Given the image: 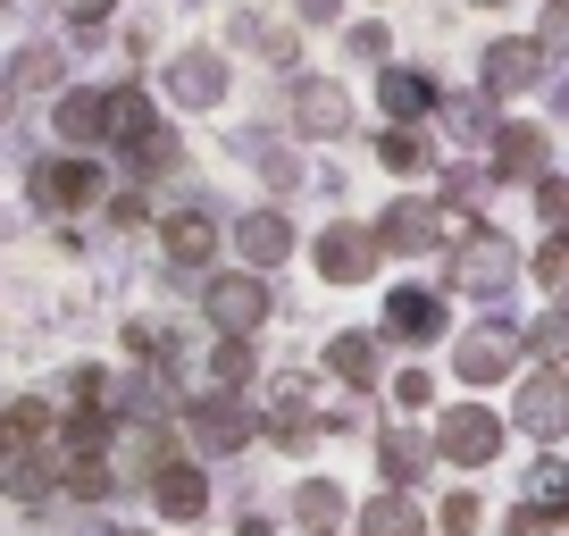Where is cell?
Masks as SVG:
<instances>
[{"instance_id": "cell-38", "label": "cell", "mask_w": 569, "mask_h": 536, "mask_svg": "<svg viewBox=\"0 0 569 536\" xmlns=\"http://www.w3.org/2000/svg\"><path fill=\"white\" fill-rule=\"evenodd\" d=\"M68 9L76 18H109V0H68Z\"/></svg>"}, {"instance_id": "cell-14", "label": "cell", "mask_w": 569, "mask_h": 536, "mask_svg": "<svg viewBox=\"0 0 569 536\" xmlns=\"http://www.w3.org/2000/svg\"><path fill=\"white\" fill-rule=\"evenodd\" d=\"M352 528L360 536H427V519H419V503H410V495H377V503H360Z\"/></svg>"}, {"instance_id": "cell-30", "label": "cell", "mask_w": 569, "mask_h": 536, "mask_svg": "<svg viewBox=\"0 0 569 536\" xmlns=\"http://www.w3.org/2000/svg\"><path fill=\"white\" fill-rule=\"evenodd\" d=\"M536 277H545L552 294H569V235H552V244L536 251Z\"/></svg>"}, {"instance_id": "cell-29", "label": "cell", "mask_w": 569, "mask_h": 536, "mask_svg": "<svg viewBox=\"0 0 569 536\" xmlns=\"http://www.w3.org/2000/svg\"><path fill=\"white\" fill-rule=\"evenodd\" d=\"M377 160H386V168H419V160H427V143L410 135V126H393V135H377Z\"/></svg>"}, {"instance_id": "cell-3", "label": "cell", "mask_w": 569, "mask_h": 536, "mask_svg": "<svg viewBox=\"0 0 569 536\" xmlns=\"http://www.w3.org/2000/svg\"><path fill=\"white\" fill-rule=\"evenodd\" d=\"M511 419L536 436V445H552V436H569V377L561 369H528V386H519Z\"/></svg>"}, {"instance_id": "cell-31", "label": "cell", "mask_w": 569, "mask_h": 536, "mask_svg": "<svg viewBox=\"0 0 569 536\" xmlns=\"http://www.w3.org/2000/svg\"><path fill=\"white\" fill-rule=\"evenodd\" d=\"M42 428H51L42 403H9V445H26V436H42Z\"/></svg>"}, {"instance_id": "cell-2", "label": "cell", "mask_w": 569, "mask_h": 536, "mask_svg": "<svg viewBox=\"0 0 569 536\" xmlns=\"http://www.w3.org/2000/svg\"><path fill=\"white\" fill-rule=\"evenodd\" d=\"M201 302H210V327H218V336H260V319H268L260 268H234V277H218Z\"/></svg>"}, {"instance_id": "cell-9", "label": "cell", "mask_w": 569, "mask_h": 536, "mask_svg": "<svg viewBox=\"0 0 569 536\" xmlns=\"http://www.w3.org/2000/svg\"><path fill=\"white\" fill-rule=\"evenodd\" d=\"M369 260H377L369 235H352V227L319 235V277H336V286H360V277H369Z\"/></svg>"}, {"instance_id": "cell-16", "label": "cell", "mask_w": 569, "mask_h": 536, "mask_svg": "<svg viewBox=\"0 0 569 536\" xmlns=\"http://www.w3.org/2000/svg\"><path fill=\"white\" fill-rule=\"evenodd\" d=\"M293 118H302L310 135H343V126H352V101H343L336 85H302L293 92Z\"/></svg>"}, {"instance_id": "cell-13", "label": "cell", "mask_w": 569, "mask_h": 536, "mask_svg": "<svg viewBox=\"0 0 569 536\" xmlns=\"http://www.w3.org/2000/svg\"><path fill=\"white\" fill-rule=\"evenodd\" d=\"M234 244H243V260H251V268H277L284 251H293V227H284L277 210H251L243 227H234Z\"/></svg>"}, {"instance_id": "cell-35", "label": "cell", "mask_w": 569, "mask_h": 536, "mask_svg": "<svg viewBox=\"0 0 569 536\" xmlns=\"http://www.w3.org/2000/svg\"><path fill=\"white\" fill-rule=\"evenodd\" d=\"M51 76H59V59H51V51H26V59H18V85H34V92H42Z\"/></svg>"}, {"instance_id": "cell-33", "label": "cell", "mask_w": 569, "mask_h": 536, "mask_svg": "<svg viewBox=\"0 0 569 536\" xmlns=\"http://www.w3.org/2000/svg\"><path fill=\"white\" fill-rule=\"evenodd\" d=\"M536 210L561 227V218H569V185H561V177H545V185H536Z\"/></svg>"}, {"instance_id": "cell-39", "label": "cell", "mask_w": 569, "mask_h": 536, "mask_svg": "<svg viewBox=\"0 0 569 536\" xmlns=\"http://www.w3.org/2000/svg\"><path fill=\"white\" fill-rule=\"evenodd\" d=\"M0 453H9V411H0Z\"/></svg>"}, {"instance_id": "cell-26", "label": "cell", "mask_w": 569, "mask_h": 536, "mask_svg": "<svg viewBox=\"0 0 569 536\" xmlns=\"http://www.w3.org/2000/svg\"><path fill=\"white\" fill-rule=\"evenodd\" d=\"M210 377H218V386H243V377H251V344H243V336H227V344L210 353Z\"/></svg>"}, {"instance_id": "cell-19", "label": "cell", "mask_w": 569, "mask_h": 536, "mask_svg": "<svg viewBox=\"0 0 569 536\" xmlns=\"http://www.w3.org/2000/svg\"><path fill=\"white\" fill-rule=\"evenodd\" d=\"M101 126H109L101 92H68V101H59V135H68V143H101Z\"/></svg>"}, {"instance_id": "cell-36", "label": "cell", "mask_w": 569, "mask_h": 536, "mask_svg": "<svg viewBox=\"0 0 569 536\" xmlns=\"http://www.w3.org/2000/svg\"><path fill=\"white\" fill-rule=\"evenodd\" d=\"M511 536H552V512H545V503H519V512H511Z\"/></svg>"}, {"instance_id": "cell-25", "label": "cell", "mask_w": 569, "mask_h": 536, "mask_svg": "<svg viewBox=\"0 0 569 536\" xmlns=\"http://www.w3.org/2000/svg\"><path fill=\"white\" fill-rule=\"evenodd\" d=\"M9 495H18V503H42V495H51V461L18 453V461H9Z\"/></svg>"}, {"instance_id": "cell-21", "label": "cell", "mask_w": 569, "mask_h": 536, "mask_svg": "<svg viewBox=\"0 0 569 536\" xmlns=\"http://www.w3.org/2000/svg\"><path fill=\"white\" fill-rule=\"evenodd\" d=\"M59 486H68V495H76V503H101V495H109V486H118V469H109V461H101V453H76V461H68V469H59Z\"/></svg>"}, {"instance_id": "cell-20", "label": "cell", "mask_w": 569, "mask_h": 536, "mask_svg": "<svg viewBox=\"0 0 569 536\" xmlns=\"http://www.w3.org/2000/svg\"><path fill=\"white\" fill-rule=\"evenodd\" d=\"M327 369H336L343 386H377V344L369 336H336L327 344Z\"/></svg>"}, {"instance_id": "cell-8", "label": "cell", "mask_w": 569, "mask_h": 536, "mask_svg": "<svg viewBox=\"0 0 569 536\" xmlns=\"http://www.w3.org/2000/svg\"><path fill=\"white\" fill-rule=\"evenodd\" d=\"M151 503H160L168 519H201L210 512V478H201L193 461H168L160 478H151Z\"/></svg>"}, {"instance_id": "cell-4", "label": "cell", "mask_w": 569, "mask_h": 536, "mask_svg": "<svg viewBox=\"0 0 569 536\" xmlns=\"http://www.w3.org/2000/svg\"><path fill=\"white\" fill-rule=\"evenodd\" d=\"M251 428H260V411H251V403H234V394L193 403V445H201V453H243Z\"/></svg>"}, {"instance_id": "cell-37", "label": "cell", "mask_w": 569, "mask_h": 536, "mask_svg": "<svg viewBox=\"0 0 569 536\" xmlns=\"http://www.w3.org/2000/svg\"><path fill=\"white\" fill-rule=\"evenodd\" d=\"M393 403H402V411H419V403H427V377H419V369L393 377Z\"/></svg>"}, {"instance_id": "cell-10", "label": "cell", "mask_w": 569, "mask_h": 536, "mask_svg": "<svg viewBox=\"0 0 569 536\" xmlns=\"http://www.w3.org/2000/svg\"><path fill=\"white\" fill-rule=\"evenodd\" d=\"M34 193L51 201V210H84V201L101 193V177H92L84 160H51V168H34Z\"/></svg>"}, {"instance_id": "cell-12", "label": "cell", "mask_w": 569, "mask_h": 536, "mask_svg": "<svg viewBox=\"0 0 569 536\" xmlns=\"http://www.w3.org/2000/svg\"><path fill=\"white\" fill-rule=\"evenodd\" d=\"M168 92H177V101H193V109H210L218 92H227V68H218L210 51H184L177 68H168Z\"/></svg>"}, {"instance_id": "cell-34", "label": "cell", "mask_w": 569, "mask_h": 536, "mask_svg": "<svg viewBox=\"0 0 569 536\" xmlns=\"http://www.w3.org/2000/svg\"><path fill=\"white\" fill-rule=\"evenodd\" d=\"M445 528H452V536H469V528H478V495H469V486L445 503Z\"/></svg>"}, {"instance_id": "cell-17", "label": "cell", "mask_w": 569, "mask_h": 536, "mask_svg": "<svg viewBox=\"0 0 569 536\" xmlns=\"http://www.w3.org/2000/svg\"><path fill=\"white\" fill-rule=\"evenodd\" d=\"M343 512H352V503H343L336 478H302L293 486V519H302V528H343Z\"/></svg>"}, {"instance_id": "cell-22", "label": "cell", "mask_w": 569, "mask_h": 536, "mask_svg": "<svg viewBox=\"0 0 569 536\" xmlns=\"http://www.w3.org/2000/svg\"><path fill=\"white\" fill-rule=\"evenodd\" d=\"M377 244H393V251H427V244H436V210H386Z\"/></svg>"}, {"instance_id": "cell-24", "label": "cell", "mask_w": 569, "mask_h": 536, "mask_svg": "<svg viewBox=\"0 0 569 536\" xmlns=\"http://www.w3.org/2000/svg\"><path fill=\"white\" fill-rule=\"evenodd\" d=\"M427 101H436V92H427V76H410V68H386V118H419Z\"/></svg>"}, {"instance_id": "cell-11", "label": "cell", "mask_w": 569, "mask_h": 536, "mask_svg": "<svg viewBox=\"0 0 569 536\" xmlns=\"http://www.w3.org/2000/svg\"><path fill=\"white\" fill-rule=\"evenodd\" d=\"M377 461H386V486H419V478H427V461H436V436L386 428V445H377Z\"/></svg>"}, {"instance_id": "cell-32", "label": "cell", "mask_w": 569, "mask_h": 536, "mask_svg": "<svg viewBox=\"0 0 569 536\" xmlns=\"http://www.w3.org/2000/svg\"><path fill=\"white\" fill-rule=\"evenodd\" d=\"M536 51H569V0L545 9V42H536Z\"/></svg>"}, {"instance_id": "cell-5", "label": "cell", "mask_w": 569, "mask_h": 536, "mask_svg": "<svg viewBox=\"0 0 569 536\" xmlns=\"http://www.w3.org/2000/svg\"><path fill=\"white\" fill-rule=\"evenodd\" d=\"M511 369H519V327L486 319V327L461 336V377H469V386H495V377H511Z\"/></svg>"}, {"instance_id": "cell-15", "label": "cell", "mask_w": 569, "mask_h": 536, "mask_svg": "<svg viewBox=\"0 0 569 536\" xmlns=\"http://www.w3.org/2000/svg\"><path fill=\"white\" fill-rule=\"evenodd\" d=\"M160 235H168V260H177V268H201V260L218 251V227H210L201 210H177V218H168Z\"/></svg>"}, {"instance_id": "cell-1", "label": "cell", "mask_w": 569, "mask_h": 536, "mask_svg": "<svg viewBox=\"0 0 569 536\" xmlns=\"http://www.w3.org/2000/svg\"><path fill=\"white\" fill-rule=\"evenodd\" d=\"M436 453L445 461H461V469H486L502 453V419L486 411V403H452L445 419H436Z\"/></svg>"}, {"instance_id": "cell-23", "label": "cell", "mask_w": 569, "mask_h": 536, "mask_svg": "<svg viewBox=\"0 0 569 536\" xmlns=\"http://www.w3.org/2000/svg\"><path fill=\"white\" fill-rule=\"evenodd\" d=\"M528 495L545 503L552 519H569V461H552V453H545V461L528 469Z\"/></svg>"}, {"instance_id": "cell-18", "label": "cell", "mask_w": 569, "mask_h": 536, "mask_svg": "<svg viewBox=\"0 0 569 536\" xmlns=\"http://www.w3.org/2000/svg\"><path fill=\"white\" fill-rule=\"evenodd\" d=\"M536 76V42H495L486 51V92H519Z\"/></svg>"}, {"instance_id": "cell-6", "label": "cell", "mask_w": 569, "mask_h": 536, "mask_svg": "<svg viewBox=\"0 0 569 536\" xmlns=\"http://www.w3.org/2000/svg\"><path fill=\"white\" fill-rule=\"evenodd\" d=\"M511 268H519V251L502 244V235H469L461 268H452V286H461V294H478V302H495V294L511 286Z\"/></svg>"}, {"instance_id": "cell-28", "label": "cell", "mask_w": 569, "mask_h": 536, "mask_svg": "<svg viewBox=\"0 0 569 536\" xmlns=\"http://www.w3.org/2000/svg\"><path fill=\"white\" fill-rule=\"evenodd\" d=\"M545 160V143H536L528 126H502V177H519V168H536Z\"/></svg>"}, {"instance_id": "cell-7", "label": "cell", "mask_w": 569, "mask_h": 536, "mask_svg": "<svg viewBox=\"0 0 569 536\" xmlns=\"http://www.w3.org/2000/svg\"><path fill=\"white\" fill-rule=\"evenodd\" d=\"M386 336L393 344H436L445 336V302H436V294H419V286H402L386 302Z\"/></svg>"}, {"instance_id": "cell-27", "label": "cell", "mask_w": 569, "mask_h": 536, "mask_svg": "<svg viewBox=\"0 0 569 536\" xmlns=\"http://www.w3.org/2000/svg\"><path fill=\"white\" fill-rule=\"evenodd\" d=\"M528 353L545 360V369H552V360H569V319H536L528 327Z\"/></svg>"}]
</instances>
